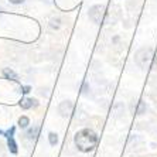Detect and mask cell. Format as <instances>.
<instances>
[{
  "instance_id": "ba28073f",
  "label": "cell",
  "mask_w": 157,
  "mask_h": 157,
  "mask_svg": "<svg viewBox=\"0 0 157 157\" xmlns=\"http://www.w3.org/2000/svg\"><path fill=\"white\" fill-rule=\"evenodd\" d=\"M10 2L14 4H18V3H21V2H24V0H10Z\"/></svg>"
},
{
  "instance_id": "6da1fadb",
  "label": "cell",
  "mask_w": 157,
  "mask_h": 157,
  "mask_svg": "<svg viewBox=\"0 0 157 157\" xmlns=\"http://www.w3.org/2000/svg\"><path fill=\"white\" fill-rule=\"evenodd\" d=\"M75 144L81 151H91L98 144V136L91 129H82L75 135Z\"/></svg>"
},
{
  "instance_id": "7a4b0ae2",
  "label": "cell",
  "mask_w": 157,
  "mask_h": 157,
  "mask_svg": "<svg viewBox=\"0 0 157 157\" xmlns=\"http://www.w3.org/2000/svg\"><path fill=\"white\" fill-rule=\"evenodd\" d=\"M16 129L14 128H11L10 130L7 132V139H9V149H10L11 153H17V144H16L14 142V137H13V133H14Z\"/></svg>"
},
{
  "instance_id": "277c9868",
  "label": "cell",
  "mask_w": 157,
  "mask_h": 157,
  "mask_svg": "<svg viewBox=\"0 0 157 157\" xmlns=\"http://www.w3.org/2000/svg\"><path fill=\"white\" fill-rule=\"evenodd\" d=\"M29 123H30V121H29V117L27 116H21L20 119H18V124H20L21 128H27Z\"/></svg>"
},
{
  "instance_id": "3957f363",
  "label": "cell",
  "mask_w": 157,
  "mask_h": 157,
  "mask_svg": "<svg viewBox=\"0 0 157 157\" xmlns=\"http://www.w3.org/2000/svg\"><path fill=\"white\" fill-rule=\"evenodd\" d=\"M20 106H21L23 109H30L31 106H37V101H36V99L26 98V99H23L21 102H20Z\"/></svg>"
},
{
  "instance_id": "52a82bcc",
  "label": "cell",
  "mask_w": 157,
  "mask_h": 157,
  "mask_svg": "<svg viewBox=\"0 0 157 157\" xmlns=\"http://www.w3.org/2000/svg\"><path fill=\"white\" fill-rule=\"evenodd\" d=\"M37 133H38V128L30 129V130H29V137H30V139H36Z\"/></svg>"
},
{
  "instance_id": "5b68a950",
  "label": "cell",
  "mask_w": 157,
  "mask_h": 157,
  "mask_svg": "<svg viewBox=\"0 0 157 157\" xmlns=\"http://www.w3.org/2000/svg\"><path fill=\"white\" fill-rule=\"evenodd\" d=\"M3 74H4V77L11 78L13 81H17V77H16V74L13 72V71H10V70H4V71H3Z\"/></svg>"
},
{
  "instance_id": "8992f818",
  "label": "cell",
  "mask_w": 157,
  "mask_h": 157,
  "mask_svg": "<svg viewBox=\"0 0 157 157\" xmlns=\"http://www.w3.org/2000/svg\"><path fill=\"white\" fill-rule=\"evenodd\" d=\"M48 139H50V143H51L52 146H54V144H57V142H58V137H57V135H55V133H50V135H48Z\"/></svg>"
}]
</instances>
